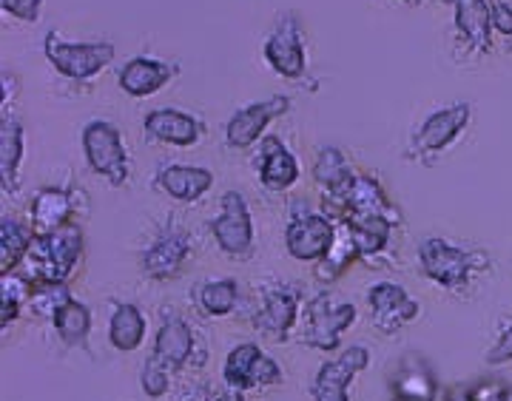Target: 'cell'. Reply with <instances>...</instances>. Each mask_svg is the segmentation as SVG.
<instances>
[{
    "instance_id": "6da1fadb",
    "label": "cell",
    "mask_w": 512,
    "mask_h": 401,
    "mask_svg": "<svg viewBox=\"0 0 512 401\" xmlns=\"http://www.w3.org/2000/svg\"><path fill=\"white\" fill-rule=\"evenodd\" d=\"M419 268L441 291L467 293L478 276L493 271V256L481 248H461L447 239L430 237L419 245Z\"/></svg>"
},
{
    "instance_id": "7a4b0ae2",
    "label": "cell",
    "mask_w": 512,
    "mask_h": 401,
    "mask_svg": "<svg viewBox=\"0 0 512 401\" xmlns=\"http://www.w3.org/2000/svg\"><path fill=\"white\" fill-rule=\"evenodd\" d=\"M83 248H86L83 225L69 222L52 234H37L20 271L32 276L35 282H69V276L83 259Z\"/></svg>"
},
{
    "instance_id": "3957f363",
    "label": "cell",
    "mask_w": 512,
    "mask_h": 401,
    "mask_svg": "<svg viewBox=\"0 0 512 401\" xmlns=\"http://www.w3.org/2000/svg\"><path fill=\"white\" fill-rule=\"evenodd\" d=\"M43 55L55 66V72L63 74L66 80L86 83L103 72L106 66H111L117 49H114V43H106V40L74 43L52 29V32H46V40H43Z\"/></svg>"
},
{
    "instance_id": "277c9868",
    "label": "cell",
    "mask_w": 512,
    "mask_h": 401,
    "mask_svg": "<svg viewBox=\"0 0 512 401\" xmlns=\"http://www.w3.org/2000/svg\"><path fill=\"white\" fill-rule=\"evenodd\" d=\"M83 154L86 163L97 177L109 180L114 188H123L131 177V160H128L123 134L109 120H92L83 128Z\"/></svg>"
},
{
    "instance_id": "5b68a950",
    "label": "cell",
    "mask_w": 512,
    "mask_h": 401,
    "mask_svg": "<svg viewBox=\"0 0 512 401\" xmlns=\"http://www.w3.org/2000/svg\"><path fill=\"white\" fill-rule=\"evenodd\" d=\"M194 237L180 225H165L157 237L140 251V268L154 282H171L183 274L194 259Z\"/></svg>"
},
{
    "instance_id": "8992f818",
    "label": "cell",
    "mask_w": 512,
    "mask_h": 401,
    "mask_svg": "<svg viewBox=\"0 0 512 401\" xmlns=\"http://www.w3.org/2000/svg\"><path fill=\"white\" fill-rule=\"evenodd\" d=\"M211 237L222 254L231 259H245L254 251V217L248 200L239 191H225L220 200V214L211 219Z\"/></svg>"
},
{
    "instance_id": "52a82bcc",
    "label": "cell",
    "mask_w": 512,
    "mask_h": 401,
    "mask_svg": "<svg viewBox=\"0 0 512 401\" xmlns=\"http://www.w3.org/2000/svg\"><path fill=\"white\" fill-rule=\"evenodd\" d=\"M356 319H359V310L353 302H333L330 293H319L308 308L305 345L322 353L336 350L342 336L356 325Z\"/></svg>"
},
{
    "instance_id": "ba28073f",
    "label": "cell",
    "mask_w": 512,
    "mask_h": 401,
    "mask_svg": "<svg viewBox=\"0 0 512 401\" xmlns=\"http://www.w3.org/2000/svg\"><path fill=\"white\" fill-rule=\"evenodd\" d=\"M222 382L225 387H237L242 393L259 390V387H274V384H282V367L259 345L242 342L225 356Z\"/></svg>"
},
{
    "instance_id": "9c48e42d",
    "label": "cell",
    "mask_w": 512,
    "mask_h": 401,
    "mask_svg": "<svg viewBox=\"0 0 512 401\" xmlns=\"http://www.w3.org/2000/svg\"><path fill=\"white\" fill-rule=\"evenodd\" d=\"M339 234V225L325 214H316V211H296L288 219V228H285V248L293 259L299 262H319L325 259L328 251L336 242Z\"/></svg>"
},
{
    "instance_id": "30bf717a",
    "label": "cell",
    "mask_w": 512,
    "mask_h": 401,
    "mask_svg": "<svg viewBox=\"0 0 512 401\" xmlns=\"http://www.w3.org/2000/svg\"><path fill=\"white\" fill-rule=\"evenodd\" d=\"M367 308H370V322L382 336H396L399 330L413 325L419 319L421 305L396 282H376L367 291Z\"/></svg>"
},
{
    "instance_id": "8fae6325",
    "label": "cell",
    "mask_w": 512,
    "mask_h": 401,
    "mask_svg": "<svg viewBox=\"0 0 512 401\" xmlns=\"http://www.w3.org/2000/svg\"><path fill=\"white\" fill-rule=\"evenodd\" d=\"M262 55L268 66L285 80H299L308 72V49H305V32L302 23L288 15L276 23V29L265 37Z\"/></svg>"
},
{
    "instance_id": "7c38bea8",
    "label": "cell",
    "mask_w": 512,
    "mask_h": 401,
    "mask_svg": "<svg viewBox=\"0 0 512 401\" xmlns=\"http://www.w3.org/2000/svg\"><path fill=\"white\" fill-rule=\"evenodd\" d=\"M288 111H291V97H285V94H274L268 100H259V103H251L245 109L234 111V117L225 126L228 146L245 151V148H251L254 143H262L268 126L274 120H279L282 114H288Z\"/></svg>"
},
{
    "instance_id": "4fadbf2b",
    "label": "cell",
    "mask_w": 512,
    "mask_h": 401,
    "mask_svg": "<svg viewBox=\"0 0 512 401\" xmlns=\"http://www.w3.org/2000/svg\"><path fill=\"white\" fill-rule=\"evenodd\" d=\"M370 367V350L365 345H353L342 350L333 362L319 367L313 379V401H350V382Z\"/></svg>"
},
{
    "instance_id": "5bb4252c",
    "label": "cell",
    "mask_w": 512,
    "mask_h": 401,
    "mask_svg": "<svg viewBox=\"0 0 512 401\" xmlns=\"http://www.w3.org/2000/svg\"><path fill=\"white\" fill-rule=\"evenodd\" d=\"M470 114L473 106L470 103H453V106H444V109L433 111L416 131L413 137V154L419 157H436L444 148H450L458 140V134L467 128L470 123Z\"/></svg>"
},
{
    "instance_id": "9a60e30c",
    "label": "cell",
    "mask_w": 512,
    "mask_h": 401,
    "mask_svg": "<svg viewBox=\"0 0 512 401\" xmlns=\"http://www.w3.org/2000/svg\"><path fill=\"white\" fill-rule=\"evenodd\" d=\"M89 208V194L77 191V188H40L32 197V208H29V219L35 234H52L57 228L77 222V211Z\"/></svg>"
},
{
    "instance_id": "2e32d148",
    "label": "cell",
    "mask_w": 512,
    "mask_h": 401,
    "mask_svg": "<svg viewBox=\"0 0 512 401\" xmlns=\"http://www.w3.org/2000/svg\"><path fill=\"white\" fill-rule=\"evenodd\" d=\"M299 319V293L285 285H271L259 293V308L254 313V328L274 339V342H288L293 325Z\"/></svg>"
},
{
    "instance_id": "e0dca14e",
    "label": "cell",
    "mask_w": 512,
    "mask_h": 401,
    "mask_svg": "<svg viewBox=\"0 0 512 401\" xmlns=\"http://www.w3.org/2000/svg\"><path fill=\"white\" fill-rule=\"evenodd\" d=\"M148 140L165 143V146L191 148L197 146L205 134V123L197 120L194 114L180 109H154L143 117Z\"/></svg>"
},
{
    "instance_id": "ac0fdd59",
    "label": "cell",
    "mask_w": 512,
    "mask_h": 401,
    "mask_svg": "<svg viewBox=\"0 0 512 401\" xmlns=\"http://www.w3.org/2000/svg\"><path fill=\"white\" fill-rule=\"evenodd\" d=\"M302 168L291 148L285 146L279 137L268 134L262 137V148H259V183L268 191H288L299 183Z\"/></svg>"
},
{
    "instance_id": "d6986e66",
    "label": "cell",
    "mask_w": 512,
    "mask_h": 401,
    "mask_svg": "<svg viewBox=\"0 0 512 401\" xmlns=\"http://www.w3.org/2000/svg\"><path fill=\"white\" fill-rule=\"evenodd\" d=\"M180 74V69L174 63H165L157 57H131L126 66L117 74V83L128 97H151L163 89L168 80H174Z\"/></svg>"
},
{
    "instance_id": "ffe728a7",
    "label": "cell",
    "mask_w": 512,
    "mask_h": 401,
    "mask_svg": "<svg viewBox=\"0 0 512 401\" xmlns=\"http://www.w3.org/2000/svg\"><path fill=\"white\" fill-rule=\"evenodd\" d=\"M154 353L174 370L191 365V359L197 356V333L191 330V325L185 322L180 313L165 310L160 330H157V339H154Z\"/></svg>"
},
{
    "instance_id": "44dd1931",
    "label": "cell",
    "mask_w": 512,
    "mask_h": 401,
    "mask_svg": "<svg viewBox=\"0 0 512 401\" xmlns=\"http://www.w3.org/2000/svg\"><path fill=\"white\" fill-rule=\"evenodd\" d=\"M157 188L177 202H197L214 188V174L200 165H165L157 174Z\"/></svg>"
},
{
    "instance_id": "7402d4cb",
    "label": "cell",
    "mask_w": 512,
    "mask_h": 401,
    "mask_svg": "<svg viewBox=\"0 0 512 401\" xmlns=\"http://www.w3.org/2000/svg\"><path fill=\"white\" fill-rule=\"evenodd\" d=\"M456 6L458 35L470 43L476 52L493 49V12L487 0H447Z\"/></svg>"
},
{
    "instance_id": "603a6c76",
    "label": "cell",
    "mask_w": 512,
    "mask_h": 401,
    "mask_svg": "<svg viewBox=\"0 0 512 401\" xmlns=\"http://www.w3.org/2000/svg\"><path fill=\"white\" fill-rule=\"evenodd\" d=\"M146 313L131 302H114L109 316V342L120 353H134L146 342Z\"/></svg>"
},
{
    "instance_id": "cb8c5ba5",
    "label": "cell",
    "mask_w": 512,
    "mask_h": 401,
    "mask_svg": "<svg viewBox=\"0 0 512 401\" xmlns=\"http://www.w3.org/2000/svg\"><path fill=\"white\" fill-rule=\"evenodd\" d=\"M20 163H23V126L15 120L9 109H3V126H0V174H3V191L12 194L18 188Z\"/></svg>"
},
{
    "instance_id": "d4e9b609",
    "label": "cell",
    "mask_w": 512,
    "mask_h": 401,
    "mask_svg": "<svg viewBox=\"0 0 512 401\" xmlns=\"http://www.w3.org/2000/svg\"><path fill=\"white\" fill-rule=\"evenodd\" d=\"M92 322V308L80 299H69L52 316V328L66 347H86L89 333H92Z\"/></svg>"
},
{
    "instance_id": "484cf974",
    "label": "cell",
    "mask_w": 512,
    "mask_h": 401,
    "mask_svg": "<svg viewBox=\"0 0 512 401\" xmlns=\"http://www.w3.org/2000/svg\"><path fill=\"white\" fill-rule=\"evenodd\" d=\"M35 228L20 222V219L3 217L0 225V271H15L23 265V259L32 251V242H35Z\"/></svg>"
},
{
    "instance_id": "4316f807",
    "label": "cell",
    "mask_w": 512,
    "mask_h": 401,
    "mask_svg": "<svg viewBox=\"0 0 512 401\" xmlns=\"http://www.w3.org/2000/svg\"><path fill=\"white\" fill-rule=\"evenodd\" d=\"M336 225H339V234H336L333 248H330L325 259L316 262V279L325 282V285L333 282V279H339V276L348 271L350 265H356L362 259V251H359L356 239L350 237L348 225H342V222H336Z\"/></svg>"
},
{
    "instance_id": "83f0119b",
    "label": "cell",
    "mask_w": 512,
    "mask_h": 401,
    "mask_svg": "<svg viewBox=\"0 0 512 401\" xmlns=\"http://www.w3.org/2000/svg\"><path fill=\"white\" fill-rule=\"evenodd\" d=\"M35 291V279L23 274L20 268L0 274V322L3 328H9L20 316L23 305H29Z\"/></svg>"
},
{
    "instance_id": "f1b7e54d",
    "label": "cell",
    "mask_w": 512,
    "mask_h": 401,
    "mask_svg": "<svg viewBox=\"0 0 512 401\" xmlns=\"http://www.w3.org/2000/svg\"><path fill=\"white\" fill-rule=\"evenodd\" d=\"M197 305L208 316H231L239 305V285L237 279H211L197 288Z\"/></svg>"
},
{
    "instance_id": "f546056e",
    "label": "cell",
    "mask_w": 512,
    "mask_h": 401,
    "mask_svg": "<svg viewBox=\"0 0 512 401\" xmlns=\"http://www.w3.org/2000/svg\"><path fill=\"white\" fill-rule=\"evenodd\" d=\"M353 174H356L353 165L348 163V157L339 148L325 146L319 151V160L313 165V180L322 185L325 194H336Z\"/></svg>"
},
{
    "instance_id": "4dcf8cb0",
    "label": "cell",
    "mask_w": 512,
    "mask_h": 401,
    "mask_svg": "<svg viewBox=\"0 0 512 401\" xmlns=\"http://www.w3.org/2000/svg\"><path fill=\"white\" fill-rule=\"evenodd\" d=\"M171 376H174V367L163 362L154 350L146 356V362L140 367V387L148 399H163L165 393L171 390Z\"/></svg>"
},
{
    "instance_id": "1f68e13d",
    "label": "cell",
    "mask_w": 512,
    "mask_h": 401,
    "mask_svg": "<svg viewBox=\"0 0 512 401\" xmlns=\"http://www.w3.org/2000/svg\"><path fill=\"white\" fill-rule=\"evenodd\" d=\"M69 299H74L72 291L66 282H35V291H32V299H29V308L35 310L37 316L49 319L55 316L57 310L63 308Z\"/></svg>"
},
{
    "instance_id": "d6a6232c",
    "label": "cell",
    "mask_w": 512,
    "mask_h": 401,
    "mask_svg": "<svg viewBox=\"0 0 512 401\" xmlns=\"http://www.w3.org/2000/svg\"><path fill=\"white\" fill-rule=\"evenodd\" d=\"M396 393H399V401H433L436 382L424 367L410 365L402 370V376L396 382Z\"/></svg>"
},
{
    "instance_id": "836d02e7",
    "label": "cell",
    "mask_w": 512,
    "mask_h": 401,
    "mask_svg": "<svg viewBox=\"0 0 512 401\" xmlns=\"http://www.w3.org/2000/svg\"><path fill=\"white\" fill-rule=\"evenodd\" d=\"M484 362L487 365H510L512 362V322H507L504 328L498 330L495 342L490 350L484 353Z\"/></svg>"
},
{
    "instance_id": "e575fe53",
    "label": "cell",
    "mask_w": 512,
    "mask_h": 401,
    "mask_svg": "<svg viewBox=\"0 0 512 401\" xmlns=\"http://www.w3.org/2000/svg\"><path fill=\"white\" fill-rule=\"evenodd\" d=\"M3 12L12 18L23 20V23H37L40 12H43V0H0Z\"/></svg>"
},
{
    "instance_id": "d590c367",
    "label": "cell",
    "mask_w": 512,
    "mask_h": 401,
    "mask_svg": "<svg viewBox=\"0 0 512 401\" xmlns=\"http://www.w3.org/2000/svg\"><path fill=\"white\" fill-rule=\"evenodd\" d=\"M211 401H248V399H245V393L237 390V387H225V390H220V393H214Z\"/></svg>"
},
{
    "instance_id": "8d00e7d4",
    "label": "cell",
    "mask_w": 512,
    "mask_h": 401,
    "mask_svg": "<svg viewBox=\"0 0 512 401\" xmlns=\"http://www.w3.org/2000/svg\"><path fill=\"white\" fill-rule=\"evenodd\" d=\"M399 3H416V0H399Z\"/></svg>"
},
{
    "instance_id": "74e56055",
    "label": "cell",
    "mask_w": 512,
    "mask_h": 401,
    "mask_svg": "<svg viewBox=\"0 0 512 401\" xmlns=\"http://www.w3.org/2000/svg\"><path fill=\"white\" fill-rule=\"evenodd\" d=\"M188 401H200V399H188Z\"/></svg>"
}]
</instances>
